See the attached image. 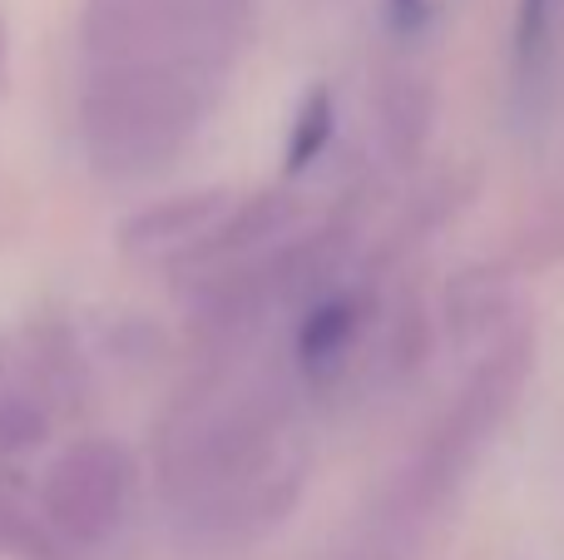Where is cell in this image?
<instances>
[{
  "instance_id": "12",
  "label": "cell",
  "mask_w": 564,
  "mask_h": 560,
  "mask_svg": "<svg viewBox=\"0 0 564 560\" xmlns=\"http://www.w3.org/2000/svg\"><path fill=\"white\" fill-rule=\"evenodd\" d=\"M0 60H6V30H0Z\"/></svg>"
},
{
  "instance_id": "5",
  "label": "cell",
  "mask_w": 564,
  "mask_h": 560,
  "mask_svg": "<svg viewBox=\"0 0 564 560\" xmlns=\"http://www.w3.org/2000/svg\"><path fill=\"white\" fill-rule=\"evenodd\" d=\"M139 466L109 437H79L40 482V521L65 546H105L134 506Z\"/></svg>"
},
{
  "instance_id": "7",
  "label": "cell",
  "mask_w": 564,
  "mask_h": 560,
  "mask_svg": "<svg viewBox=\"0 0 564 560\" xmlns=\"http://www.w3.org/2000/svg\"><path fill=\"white\" fill-rule=\"evenodd\" d=\"M371 317V298L361 288H337L322 293L317 303L302 313L297 337H292V357L307 377H332L351 357V347L361 343Z\"/></svg>"
},
{
  "instance_id": "1",
  "label": "cell",
  "mask_w": 564,
  "mask_h": 560,
  "mask_svg": "<svg viewBox=\"0 0 564 560\" xmlns=\"http://www.w3.org/2000/svg\"><path fill=\"white\" fill-rule=\"evenodd\" d=\"M307 452L278 377L214 367L159 427V482L204 541H248L297 506Z\"/></svg>"
},
{
  "instance_id": "3",
  "label": "cell",
  "mask_w": 564,
  "mask_h": 560,
  "mask_svg": "<svg viewBox=\"0 0 564 560\" xmlns=\"http://www.w3.org/2000/svg\"><path fill=\"white\" fill-rule=\"evenodd\" d=\"M253 30V0H89L79 20L89 69L164 65L224 79Z\"/></svg>"
},
{
  "instance_id": "11",
  "label": "cell",
  "mask_w": 564,
  "mask_h": 560,
  "mask_svg": "<svg viewBox=\"0 0 564 560\" xmlns=\"http://www.w3.org/2000/svg\"><path fill=\"white\" fill-rule=\"evenodd\" d=\"M550 15H555V0H520V10H516V45H520V60H525V65H535V60L545 55Z\"/></svg>"
},
{
  "instance_id": "10",
  "label": "cell",
  "mask_w": 564,
  "mask_h": 560,
  "mask_svg": "<svg viewBox=\"0 0 564 560\" xmlns=\"http://www.w3.org/2000/svg\"><path fill=\"white\" fill-rule=\"evenodd\" d=\"M332 129H337V99H332V89H312V95L297 105V119H292L288 174H302L307 164H317L322 149L332 144Z\"/></svg>"
},
{
  "instance_id": "2",
  "label": "cell",
  "mask_w": 564,
  "mask_h": 560,
  "mask_svg": "<svg viewBox=\"0 0 564 560\" xmlns=\"http://www.w3.org/2000/svg\"><path fill=\"white\" fill-rule=\"evenodd\" d=\"M224 79L164 65L89 69L79 89V144L99 179L134 184L164 174L208 125Z\"/></svg>"
},
{
  "instance_id": "8",
  "label": "cell",
  "mask_w": 564,
  "mask_h": 560,
  "mask_svg": "<svg viewBox=\"0 0 564 560\" xmlns=\"http://www.w3.org/2000/svg\"><path fill=\"white\" fill-rule=\"evenodd\" d=\"M377 119H381V144L397 164H411V159L426 149L431 139V119H436V95H431L426 79L416 75H397L381 85L377 99Z\"/></svg>"
},
{
  "instance_id": "4",
  "label": "cell",
  "mask_w": 564,
  "mask_h": 560,
  "mask_svg": "<svg viewBox=\"0 0 564 560\" xmlns=\"http://www.w3.org/2000/svg\"><path fill=\"white\" fill-rule=\"evenodd\" d=\"M530 367H535V333H530V327H516L506 343L490 347L486 363L470 373L460 397L441 412V422L426 432L421 452L411 456L406 472L397 476V486H391V496H387L391 526L426 521V516L456 492L460 476L476 466V456L486 452V442L510 417Z\"/></svg>"
},
{
  "instance_id": "6",
  "label": "cell",
  "mask_w": 564,
  "mask_h": 560,
  "mask_svg": "<svg viewBox=\"0 0 564 560\" xmlns=\"http://www.w3.org/2000/svg\"><path fill=\"white\" fill-rule=\"evenodd\" d=\"M234 198L238 194H228V189H204V194L164 198V204H154V208H144V214L129 218L124 234H119V244H124L134 258H164V263L178 268L198 244H204L208 228L228 214Z\"/></svg>"
},
{
  "instance_id": "9",
  "label": "cell",
  "mask_w": 564,
  "mask_h": 560,
  "mask_svg": "<svg viewBox=\"0 0 564 560\" xmlns=\"http://www.w3.org/2000/svg\"><path fill=\"white\" fill-rule=\"evenodd\" d=\"M506 308V283L490 268H470V273L451 278L446 288V323L460 343H470L476 333H486L496 323V313Z\"/></svg>"
}]
</instances>
